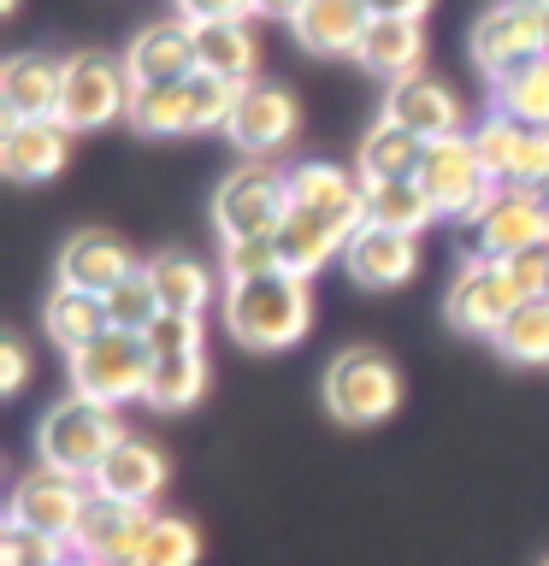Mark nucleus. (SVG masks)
Listing matches in <instances>:
<instances>
[{
    "mask_svg": "<svg viewBox=\"0 0 549 566\" xmlns=\"http://www.w3.org/2000/svg\"><path fill=\"white\" fill-rule=\"evenodd\" d=\"M24 378H30V348H24V336H7V343H0V389L18 396Z\"/></svg>",
    "mask_w": 549,
    "mask_h": 566,
    "instance_id": "obj_42",
    "label": "nucleus"
},
{
    "mask_svg": "<svg viewBox=\"0 0 549 566\" xmlns=\"http://www.w3.org/2000/svg\"><path fill=\"white\" fill-rule=\"evenodd\" d=\"M366 24H372V7L366 0H308L296 12V42L308 53H325V60H354L366 42Z\"/></svg>",
    "mask_w": 549,
    "mask_h": 566,
    "instance_id": "obj_23",
    "label": "nucleus"
},
{
    "mask_svg": "<svg viewBox=\"0 0 549 566\" xmlns=\"http://www.w3.org/2000/svg\"><path fill=\"white\" fill-rule=\"evenodd\" d=\"M201 396H207V354H154L148 389H142V401L154 413H184Z\"/></svg>",
    "mask_w": 549,
    "mask_h": 566,
    "instance_id": "obj_30",
    "label": "nucleus"
},
{
    "mask_svg": "<svg viewBox=\"0 0 549 566\" xmlns=\"http://www.w3.org/2000/svg\"><path fill=\"white\" fill-rule=\"evenodd\" d=\"M308 7V0H255L260 18H283V24H296V12Z\"/></svg>",
    "mask_w": 549,
    "mask_h": 566,
    "instance_id": "obj_44",
    "label": "nucleus"
},
{
    "mask_svg": "<svg viewBox=\"0 0 549 566\" xmlns=\"http://www.w3.org/2000/svg\"><path fill=\"white\" fill-rule=\"evenodd\" d=\"M543 566H549V560H543Z\"/></svg>",
    "mask_w": 549,
    "mask_h": 566,
    "instance_id": "obj_48",
    "label": "nucleus"
},
{
    "mask_svg": "<svg viewBox=\"0 0 549 566\" xmlns=\"http://www.w3.org/2000/svg\"><path fill=\"white\" fill-rule=\"evenodd\" d=\"M343 272L361 290H402L419 272V242L402 237V230H384V224H361L343 248Z\"/></svg>",
    "mask_w": 549,
    "mask_h": 566,
    "instance_id": "obj_19",
    "label": "nucleus"
},
{
    "mask_svg": "<svg viewBox=\"0 0 549 566\" xmlns=\"http://www.w3.org/2000/svg\"><path fill=\"white\" fill-rule=\"evenodd\" d=\"M390 124H402V130H414L419 142H443V136H460L467 130V113H460V95L449 83H432L419 71V77L407 83H390L384 88V113Z\"/></svg>",
    "mask_w": 549,
    "mask_h": 566,
    "instance_id": "obj_17",
    "label": "nucleus"
},
{
    "mask_svg": "<svg viewBox=\"0 0 549 566\" xmlns=\"http://www.w3.org/2000/svg\"><path fill=\"white\" fill-rule=\"evenodd\" d=\"M372 18H425L432 12V0H366Z\"/></svg>",
    "mask_w": 549,
    "mask_h": 566,
    "instance_id": "obj_43",
    "label": "nucleus"
},
{
    "mask_svg": "<svg viewBox=\"0 0 549 566\" xmlns=\"http://www.w3.org/2000/svg\"><path fill=\"white\" fill-rule=\"evenodd\" d=\"M266 272H283L278 237H225V283H248Z\"/></svg>",
    "mask_w": 549,
    "mask_h": 566,
    "instance_id": "obj_38",
    "label": "nucleus"
},
{
    "mask_svg": "<svg viewBox=\"0 0 549 566\" xmlns=\"http://www.w3.org/2000/svg\"><path fill=\"white\" fill-rule=\"evenodd\" d=\"M142 525H148V507L113 502V495H89L83 520H77V531H71V555L89 560V566L124 560V555H136Z\"/></svg>",
    "mask_w": 549,
    "mask_h": 566,
    "instance_id": "obj_20",
    "label": "nucleus"
},
{
    "mask_svg": "<svg viewBox=\"0 0 549 566\" xmlns=\"http://www.w3.org/2000/svg\"><path fill=\"white\" fill-rule=\"evenodd\" d=\"M65 537H48V531H30V525H7L0 531V566H71Z\"/></svg>",
    "mask_w": 549,
    "mask_h": 566,
    "instance_id": "obj_37",
    "label": "nucleus"
},
{
    "mask_svg": "<svg viewBox=\"0 0 549 566\" xmlns=\"http://www.w3.org/2000/svg\"><path fill=\"white\" fill-rule=\"evenodd\" d=\"M473 148L485 159L490 184L503 189H549V130H526L503 113H490L473 130Z\"/></svg>",
    "mask_w": 549,
    "mask_h": 566,
    "instance_id": "obj_13",
    "label": "nucleus"
},
{
    "mask_svg": "<svg viewBox=\"0 0 549 566\" xmlns=\"http://www.w3.org/2000/svg\"><path fill=\"white\" fill-rule=\"evenodd\" d=\"M136 560L142 566H195L201 560V531H195L189 520H177V513H148Z\"/></svg>",
    "mask_w": 549,
    "mask_h": 566,
    "instance_id": "obj_34",
    "label": "nucleus"
},
{
    "mask_svg": "<svg viewBox=\"0 0 549 566\" xmlns=\"http://www.w3.org/2000/svg\"><path fill=\"white\" fill-rule=\"evenodd\" d=\"M124 437H131V431H124L118 407L89 401V396L71 389V396L53 401L42 413V424H35V454H42V467H53V472L95 478V467L118 449Z\"/></svg>",
    "mask_w": 549,
    "mask_h": 566,
    "instance_id": "obj_2",
    "label": "nucleus"
},
{
    "mask_svg": "<svg viewBox=\"0 0 549 566\" xmlns=\"http://www.w3.org/2000/svg\"><path fill=\"white\" fill-rule=\"evenodd\" d=\"M71 566H89V560H71Z\"/></svg>",
    "mask_w": 549,
    "mask_h": 566,
    "instance_id": "obj_47",
    "label": "nucleus"
},
{
    "mask_svg": "<svg viewBox=\"0 0 549 566\" xmlns=\"http://www.w3.org/2000/svg\"><path fill=\"white\" fill-rule=\"evenodd\" d=\"M95 495H113V502H131V507H154L159 490H166V454L142 437H124L113 454L95 467Z\"/></svg>",
    "mask_w": 549,
    "mask_h": 566,
    "instance_id": "obj_22",
    "label": "nucleus"
},
{
    "mask_svg": "<svg viewBox=\"0 0 549 566\" xmlns=\"http://www.w3.org/2000/svg\"><path fill=\"white\" fill-rule=\"evenodd\" d=\"M325 407L336 424H379L402 407V371L379 348H343L325 366Z\"/></svg>",
    "mask_w": 549,
    "mask_h": 566,
    "instance_id": "obj_7",
    "label": "nucleus"
},
{
    "mask_svg": "<svg viewBox=\"0 0 549 566\" xmlns=\"http://www.w3.org/2000/svg\"><path fill=\"white\" fill-rule=\"evenodd\" d=\"M71 159V130L60 118H7L0 130V171L12 184H48Z\"/></svg>",
    "mask_w": 549,
    "mask_h": 566,
    "instance_id": "obj_18",
    "label": "nucleus"
},
{
    "mask_svg": "<svg viewBox=\"0 0 549 566\" xmlns=\"http://www.w3.org/2000/svg\"><path fill=\"white\" fill-rule=\"evenodd\" d=\"M296 124H301V106H296L290 88L255 77V83L237 88V106H230V118H225V142L242 148L248 159H266V154L290 148Z\"/></svg>",
    "mask_w": 549,
    "mask_h": 566,
    "instance_id": "obj_10",
    "label": "nucleus"
},
{
    "mask_svg": "<svg viewBox=\"0 0 549 566\" xmlns=\"http://www.w3.org/2000/svg\"><path fill=\"white\" fill-rule=\"evenodd\" d=\"M101 566H142L136 555H124V560H101Z\"/></svg>",
    "mask_w": 549,
    "mask_h": 566,
    "instance_id": "obj_45",
    "label": "nucleus"
},
{
    "mask_svg": "<svg viewBox=\"0 0 549 566\" xmlns=\"http://www.w3.org/2000/svg\"><path fill=\"white\" fill-rule=\"evenodd\" d=\"M313 325V290L296 272H266L225 290V331L255 354L296 348Z\"/></svg>",
    "mask_w": 549,
    "mask_h": 566,
    "instance_id": "obj_1",
    "label": "nucleus"
},
{
    "mask_svg": "<svg viewBox=\"0 0 549 566\" xmlns=\"http://www.w3.org/2000/svg\"><path fill=\"white\" fill-rule=\"evenodd\" d=\"M419 159H425V142L414 130H402V124L379 118L361 142L354 171H361V184H407V177H419Z\"/></svg>",
    "mask_w": 549,
    "mask_h": 566,
    "instance_id": "obj_27",
    "label": "nucleus"
},
{
    "mask_svg": "<svg viewBox=\"0 0 549 566\" xmlns=\"http://www.w3.org/2000/svg\"><path fill=\"white\" fill-rule=\"evenodd\" d=\"M159 313H166V307H159V290H154L148 265L131 272L113 295H106V318H113V331H148Z\"/></svg>",
    "mask_w": 549,
    "mask_h": 566,
    "instance_id": "obj_36",
    "label": "nucleus"
},
{
    "mask_svg": "<svg viewBox=\"0 0 549 566\" xmlns=\"http://www.w3.org/2000/svg\"><path fill=\"white\" fill-rule=\"evenodd\" d=\"M242 83H225L213 71H195L184 83H159V88H136L131 101V124L142 136H189V130H225L230 106H237Z\"/></svg>",
    "mask_w": 549,
    "mask_h": 566,
    "instance_id": "obj_4",
    "label": "nucleus"
},
{
    "mask_svg": "<svg viewBox=\"0 0 549 566\" xmlns=\"http://www.w3.org/2000/svg\"><path fill=\"white\" fill-rule=\"evenodd\" d=\"M131 272H142L136 254L118 237H106V230H77V237L60 248V283H65V290L113 295Z\"/></svg>",
    "mask_w": 549,
    "mask_h": 566,
    "instance_id": "obj_21",
    "label": "nucleus"
},
{
    "mask_svg": "<svg viewBox=\"0 0 549 566\" xmlns=\"http://www.w3.org/2000/svg\"><path fill=\"white\" fill-rule=\"evenodd\" d=\"M290 212V171L266 166V159H248L219 184L213 195V224H219V242L225 237H272Z\"/></svg>",
    "mask_w": 549,
    "mask_h": 566,
    "instance_id": "obj_9",
    "label": "nucleus"
},
{
    "mask_svg": "<svg viewBox=\"0 0 549 566\" xmlns=\"http://www.w3.org/2000/svg\"><path fill=\"white\" fill-rule=\"evenodd\" d=\"M42 318H48V336H53V343H60L65 354H77L83 343H95L101 331H113V318H106V295L65 290V283H53Z\"/></svg>",
    "mask_w": 549,
    "mask_h": 566,
    "instance_id": "obj_29",
    "label": "nucleus"
},
{
    "mask_svg": "<svg viewBox=\"0 0 549 566\" xmlns=\"http://www.w3.org/2000/svg\"><path fill=\"white\" fill-rule=\"evenodd\" d=\"M278 237V265L283 272H296V277H313L325 260H343V248H349V237L336 224H325L319 212H301V207H290L283 212V224L272 230Z\"/></svg>",
    "mask_w": 549,
    "mask_h": 566,
    "instance_id": "obj_26",
    "label": "nucleus"
},
{
    "mask_svg": "<svg viewBox=\"0 0 549 566\" xmlns=\"http://www.w3.org/2000/svg\"><path fill=\"white\" fill-rule=\"evenodd\" d=\"M148 371H154V348L142 331H101L95 343H83L71 354V389L106 407L142 401Z\"/></svg>",
    "mask_w": 549,
    "mask_h": 566,
    "instance_id": "obj_5",
    "label": "nucleus"
},
{
    "mask_svg": "<svg viewBox=\"0 0 549 566\" xmlns=\"http://www.w3.org/2000/svg\"><path fill=\"white\" fill-rule=\"evenodd\" d=\"M432 219H443L437 201L419 189V177L407 184H366V224H384V230H402V237H419Z\"/></svg>",
    "mask_w": 549,
    "mask_h": 566,
    "instance_id": "obj_31",
    "label": "nucleus"
},
{
    "mask_svg": "<svg viewBox=\"0 0 549 566\" xmlns=\"http://www.w3.org/2000/svg\"><path fill=\"white\" fill-rule=\"evenodd\" d=\"M148 277H154L159 307H166V313H207L213 277H207L201 260H189V254H177V248H166V254L148 260Z\"/></svg>",
    "mask_w": 549,
    "mask_h": 566,
    "instance_id": "obj_32",
    "label": "nucleus"
},
{
    "mask_svg": "<svg viewBox=\"0 0 549 566\" xmlns=\"http://www.w3.org/2000/svg\"><path fill=\"white\" fill-rule=\"evenodd\" d=\"M508 283L520 290V301H549V242L543 248H526V254L503 260Z\"/></svg>",
    "mask_w": 549,
    "mask_h": 566,
    "instance_id": "obj_40",
    "label": "nucleus"
},
{
    "mask_svg": "<svg viewBox=\"0 0 549 566\" xmlns=\"http://www.w3.org/2000/svg\"><path fill=\"white\" fill-rule=\"evenodd\" d=\"M195 53H201V71L225 83H255V65H260V42L242 18L230 24H195Z\"/></svg>",
    "mask_w": 549,
    "mask_h": 566,
    "instance_id": "obj_28",
    "label": "nucleus"
},
{
    "mask_svg": "<svg viewBox=\"0 0 549 566\" xmlns=\"http://www.w3.org/2000/svg\"><path fill=\"white\" fill-rule=\"evenodd\" d=\"M60 88H65V60L12 53L0 65V106H7V118H60Z\"/></svg>",
    "mask_w": 549,
    "mask_h": 566,
    "instance_id": "obj_24",
    "label": "nucleus"
},
{
    "mask_svg": "<svg viewBox=\"0 0 549 566\" xmlns=\"http://www.w3.org/2000/svg\"><path fill=\"white\" fill-rule=\"evenodd\" d=\"M0 12H18V0H0Z\"/></svg>",
    "mask_w": 549,
    "mask_h": 566,
    "instance_id": "obj_46",
    "label": "nucleus"
},
{
    "mask_svg": "<svg viewBox=\"0 0 549 566\" xmlns=\"http://www.w3.org/2000/svg\"><path fill=\"white\" fill-rule=\"evenodd\" d=\"M142 336H148L154 354H201L207 325H201V313H159Z\"/></svg>",
    "mask_w": 549,
    "mask_h": 566,
    "instance_id": "obj_39",
    "label": "nucleus"
},
{
    "mask_svg": "<svg viewBox=\"0 0 549 566\" xmlns=\"http://www.w3.org/2000/svg\"><path fill=\"white\" fill-rule=\"evenodd\" d=\"M467 260H514L526 248H543L549 242V189H503L496 184L485 201H478L467 219Z\"/></svg>",
    "mask_w": 549,
    "mask_h": 566,
    "instance_id": "obj_3",
    "label": "nucleus"
},
{
    "mask_svg": "<svg viewBox=\"0 0 549 566\" xmlns=\"http://www.w3.org/2000/svg\"><path fill=\"white\" fill-rule=\"evenodd\" d=\"M290 207L319 212L325 224L354 237L366 224V184L361 171H343L331 159H301V166H290Z\"/></svg>",
    "mask_w": 549,
    "mask_h": 566,
    "instance_id": "obj_15",
    "label": "nucleus"
},
{
    "mask_svg": "<svg viewBox=\"0 0 549 566\" xmlns=\"http://www.w3.org/2000/svg\"><path fill=\"white\" fill-rule=\"evenodd\" d=\"M514 366H549V301H520L514 318L490 336Z\"/></svg>",
    "mask_w": 549,
    "mask_h": 566,
    "instance_id": "obj_35",
    "label": "nucleus"
},
{
    "mask_svg": "<svg viewBox=\"0 0 549 566\" xmlns=\"http://www.w3.org/2000/svg\"><path fill=\"white\" fill-rule=\"evenodd\" d=\"M89 495L95 484L89 478H71V472H53V467H35L12 484V507H7V525H30V531H48V537H65L77 531Z\"/></svg>",
    "mask_w": 549,
    "mask_h": 566,
    "instance_id": "obj_11",
    "label": "nucleus"
},
{
    "mask_svg": "<svg viewBox=\"0 0 549 566\" xmlns=\"http://www.w3.org/2000/svg\"><path fill=\"white\" fill-rule=\"evenodd\" d=\"M124 71H131L136 88H159V83H184L201 71V53H195V24L189 18H159V24H142V35L124 48Z\"/></svg>",
    "mask_w": 549,
    "mask_h": 566,
    "instance_id": "obj_16",
    "label": "nucleus"
},
{
    "mask_svg": "<svg viewBox=\"0 0 549 566\" xmlns=\"http://www.w3.org/2000/svg\"><path fill=\"white\" fill-rule=\"evenodd\" d=\"M549 53V0H496L473 24V65L490 83Z\"/></svg>",
    "mask_w": 549,
    "mask_h": 566,
    "instance_id": "obj_6",
    "label": "nucleus"
},
{
    "mask_svg": "<svg viewBox=\"0 0 549 566\" xmlns=\"http://www.w3.org/2000/svg\"><path fill=\"white\" fill-rule=\"evenodd\" d=\"M419 189L437 201V212H449V219H467V212L485 201L496 189L485 159H478L473 136H443V142H425V159H419Z\"/></svg>",
    "mask_w": 549,
    "mask_h": 566,
    "instance_id": "obj_12",
    "label": "nucleus"
},
{
    "mask_svg": "<svg viewBox=\"0 0 549 566\" xmlns=\"http://www.w3.org/2000/svg\"><path fill=\"white\" fill-rule=\"evenodd\" d=\"M136 83L124 60H106V53H71L65 60V88H60V124L71 136L83 130H106V124L131 118Z\"/></svg>",
    "mask_w": 549,
    "mask_h": 566,
    "instance_id": "obj_8",
    "label": "nucleus"
},
{
    "mask_svg": "<svg viewBox=\"0 0 549 566\" xmlns=\"http://www.w3.org/2000/svg\"><path fill=\"white\" fill-rule=\"evenodd\" d=\"M514 307H520V290L508 283L503 260H467L460 277L449 283V295H443L449 325L467 336H496L514 318Z\"/></svg>",
    "mask_w": 549,
    "mask_h": 566,
    "instance_id": "obj_14",
    "label": "nucleus"
},
{
    "mask_svg": "<svg viewBox=\"0 0 549 566\" xmlns=\"http://www.w3.org/2000/svg\"><path fill=\"white\" fill-rule=\"evenodd\" d=\"M496 113L526 124V130H549V53L496 83Z\"/></svg>",
    "mask_w": 549,
    "mask_h": 566,
    "instance_id": "obj_33",
    "label": "nucleus"
},
{
    "mask_svg": "<svg viewBox=\"0 0 549 566\" xmlns=\"http://www.w3.org/2000/svg\"><path fill=\"white\" fill-rule=\"evenodd\" d=\"M177 18L189 24H230V18H255V0H177Z\"/></svg>",
    "mask_w": 549,
    "mask_h": 566,
    "instance_id": "obj_41",
    "label": "nucleus"
},
{
    "mask_svg": "<svg viewBox=\"0 0 549 566\" xmlns=\"http://www.w3.org/2000/svg\"><path fill=\"white\" fill-rule=\"evenodd\" d=\"M354 60H361L372 77H384V83L419 77V65H425V18H372L366 42H361Z\"/></svg>",
    "mask_w": 549,
    "mask_h": 566,
    "instance_id": "obj_25",
    "label": "nucleus"
}]
</instances>
